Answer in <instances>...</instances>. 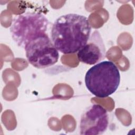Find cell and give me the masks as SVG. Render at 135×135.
<instances>
[{
	"instance_id": "6da1fadb",
	"label": "cell",
	"mask_w": 135,
	"mask_h": 135,
	"mask_svg": "<svg viewBox=\"0 0 135 135\" xmlns=\"http://www.w3.org/2000/svg\"><path fill=\"white\" fill-rule=\"evenodd\" d=\"M91 26L84 15L69 13L58 17L51 28V40L62 53L78 52L88 42Z\"/></svg>"
},
{
	"instance_id": "7a4b0ae2",
	"label": "cell",
	"mask_w": 135,
	"mask_h": 135,
	"mask_svg": "<svg viewBox=\"0 0 135 135\" xmlns=\"http://www.w3.org/2000/svg\"><path fill=\"white\" fill-rule=\"evenodd\" d=\"M84 81L86 88L93 95L100 98H107L118 89L120 82V71L113 62L103 61L88 70Z\"/></svg>"
},
{
	"instance_id": "3957f363",
	"label": "cell",
	"mask_w": 135,
	"mask_h": 135,
	"mask_svg": "<svg viewBox=\"0 0 135 135\" xmlns=\"http://www.w3.org/2000/svg\"><path fill=\"white\" fill-rule=\"evenodd\" d=\"M49 25V21L43 14L27 12L16 16L9 30L13 41L18 46L24 48L31 40L46 33Z\"/></svg>"
},
{
	"instance_id": "277c9868",
	"label": "cell",
	"mask_w": 135,
	"mask_h": 135,
	"mask_svg": "<svg viewBox=\"0 0 135 135\" xmlns=\"http://www.w3.org/2000/svg\"><path fill=\"white\" fill-rule=\"evenodd\" d=\"M28 62L37 69L55 64L59 60V51L47 33L41 34L29 41L24 47Z\"/></svg>"
},
{
	"instance_id": "5b68a950",
	"label": "cell",
	"mask_w": 135,
	"mask_h": 135,
	"mask_svg": "<svg viewBox=\"0 0 135 135\" xmlns=\"http://www.w3.org/2000/svg\"><path fill=\"white\" fill-rule=\"evenodd\" d=\"M109 125V115L103 106L93 103L89 106L81 115L80 133L84 135L103 134Z\"/></svg>"
},
{
	"instance_id": "8992f818",
	"label": "cell",
	"mask_w": 135,
	"mask_h": 135,
	"mask_svg": "<svg viewBox=\"0 0 135 135\" xmlns=\"http://www.w3.org/2000/svg\"><path fill=\"white\" fill-rule=\"evenodd\" d=\"M105 55V45L98 30L93 31L86 44L77 53L79 61L89 65H94L101 62Z\"/></svg>"
}]
</instances>
